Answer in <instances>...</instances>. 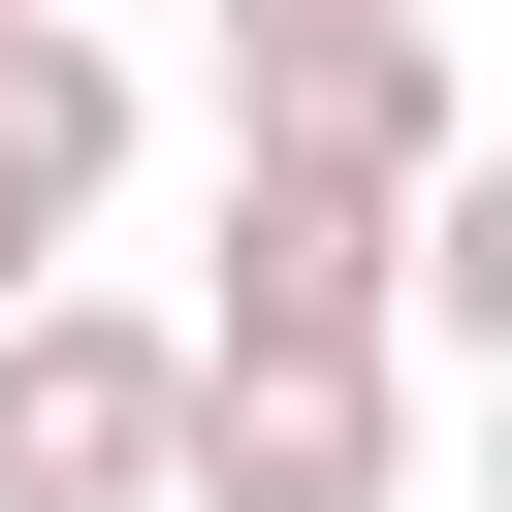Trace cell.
<instances>
[{
    "instance_id": "obj_1",
    "label": "cell",
    "mask_w": 512,
    "mask_h": 512,
    "mask_svg": "<svg viewBox=\"0 0 512 512\" xmlns=\"http://www.w3.org/2000/svg\"><path fill=\"white\" fill-rule=\"evenodd\" d=\"M224 160H288V192H352V224H416V192L480 160V96H448V32L384 0V32H256V64H224Z\"/></svg>"
},
{
    "instance_id": "obj_2",
    "label": "cell",
    "mask_w": 512,
    "mask_h": 512,
    "mask_svg": "<svg viewBox=\"0 0 512 512\" xmlns=\"http://www.w3.org/2000/svg\"><path fill=\"white\" fill-rule=\"evenodd\" d=\"M160 416H192V320L0 288V512H160Z\"/></svg>"
},
{
    "instance_id": "obj_3",
    "label": "cell",
    "mask_w": 512,
    "mask_h": 512,
    "mask_svg": "<svg viewBox=\"0 0 512 512\" xmlns=\"http://www.w3.org/2000/svg\"><path fill=\"white\" fill-rule=\"evenodd\" d=\"M384 480H416L384 352H192V416H160V512H384Z\"/></svg>"
},
{
    "instance_id": "obj_4",
    "label": "cell",
    "mask_w": 512,
    "mask_h": 512,
    "mask_svg": "<svg viewBox=\"0 0 512 512\" xmlns=\"http://www.w3.org/2000/svg\"><path fill=\"white\" fill-rule=\"evenodd\" d=\"M192 352H384V224L288 192V160H224V288H192Z\"/></svg>"
},
{
    "instance_id": "obj_5",
    "label": "cell",
    "mask_w": 512,
    "mask_h": 512,
    "mask_svg": "<svg viewBox=\"0 0 512 512\" xmlns=\"http://www.w3.org/2000/svg\"><path fill=\"white\" fill-rule=\"evenodd\" d=\"M96 192H128V64H96V32H64V0H32V32H0V224H32V256H64V224H96Z\"/></svg>"
},
{
    "instance_id": "obj_6",
    "label": "cell",
    "mask_w": 512,
    "mask_h": 512,
    "mask_svg": "<svg viewBox=\"0 0 512 512\" xmlns=\"http://www.w3.org/2000/svg\"><path fill=\"white\" fill-rule=\"evenodd\" d=\"M256 32H384V0H224V64H256Z\"/></svg>"
},
{
    "instance_id": "obj_7",
    "label": "cell",
    "mask_w": 512,
    "mask_h": 512,
    "mask_svg": "<svg viewBox=\"0 0 512 512\" xmlns=\"http://www.w3.org/2000/svg\"><path fill=\"white\" fill-rule=\"evenodd\" d=\"M0 32H32V0H0Z\"/></svg>"
}]
</instances>
